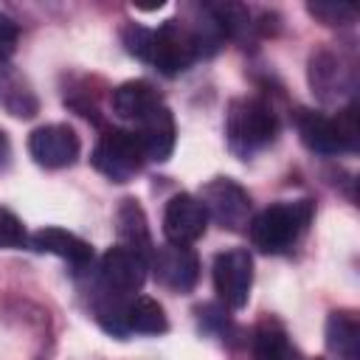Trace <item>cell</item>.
<instances>
[{"label":"cell","instance_id":"obj_1","mask_svg":"<svg viewBox=\"0 0 360 360\" xmlns=\"http://www.w3.org/2000/svg\"><path fill=\"white\" fill-rule=\"evenodd\" d=\"M312 214H315L312 200L267 205L264 211H259L248 222L253 248L262 250V253H284V250H290L301 239V233L309 228Z\"/></svg>","mask_w":360,"mask_h":360},{"label":"cell","instance_id":"obj_2","mask_svg":"<svg viewBox=\"0 0 360 360\" xmlns=\"http://www.w3.org/2000/svg\"><path fill=\"white\" fill-rule=\"evenodd\" d=\"M225 135L233 155L248 160L259 149L270 146L278 135L276 110L264 98H236L225 112Z\"/></svg>","mask_w":360,"mask_h":360},{"label":"cell","instance_id":"obj_3","mask_svg":"<svg viewBox=\"0 0 360 360\" xmlns=\"http://www.w3.org/2000/svg\"><path fill=\"white\" fill-rule=\"evenodd\" d=\"M295 129L307 149L318 155H338V152H354L360 146V124H357V107L349 104L335 118L323 115L318 110H298L295 112Z\"/></svg>","mask_w":360,"mask_h":360},{"label":"cell","instance_id":"obj_4","mask_svg":"<svg viewBox=\"0 0 360 360\" xmlns=\"http://www.w3.org/2000/svg\"><path fill=\"white\" fill-rule=\"evenodd\" d=\"M90 163L96 166V172H101L107 180L112 183H127L132 180L146 158H143V149H141V141L132 129H121V127H110L101 132L98 143L93 146V155H90Z\"/></svg>","mask_w":360,"mask_h":360},{"label":"cell","instance_id":"obj_5","mask_svg":"<svg viewBox=\"0 0 360 360\" xmlns=\"http://www.w3.org/2000/svg\"><path fill=\"white\" fill-rule=\"evenodd\" d=\"M200 59L197 42L183 20H166L158 31H152L149 62L163 76H180Z\"/></svg>","mask_w":360,"mask_h":360},{"label":"cell","instance_id":"obj_6","mask_svg":"<svg viewBox=\"0 0 360 360\" xmlns=\"http://www.w3.org/2000/svg\"><path fill=\"white\" fill-rule=\"evenodd\" d=\"M197 200L202 202L208 219H214L219 228L242 231L250 222V194L231 177L208 180Z\"/></svg>","mask_w":360,"mask_h":360},{"label":"cell","instance_id":"obj_7","mask_svg":"<svg viewBox=\"0 0 360 360\" xmlns=\"http://www.w3.org/2000/svg\"><path fill=\"white\" fill-rule=\"evenodd\" d=\"M253 287V256L248 248H228L214 259V290L228 309H242Z\"/></svg>","mask_w":360,"mask_h":360},{"label":"cell","instance_id":"obj_8","mask_svg":"<svg viewBox=\"0 0 360 360\" xmlns=\"http://www.w3.org/2000/svg\"><path fill=\"white\" fill-rule=\"evenodd\" d=\"M146 270H149V259L141 256L138 250L127 248V245H112L104 256H101V287L115 292V295H135L143 281H146Z\"/></svg>","mask_w":360,"mask_h":360},{"label":"cell","instance_id":"obj_9","mask_svg":"<svg viewBox=\"0 0 360 360\" xmlns=\"http://www.w3.org/2000/svg\"><path fill=\"white\" fill-rule=\"evenodd\" d=\"M149 270L155 278L174 290V292H191L200 278V259L188 245H163L155 248L149 256Z\"/></svg>","mask_w":360,"mask_h":360},{"label":"cell","instance_id":"obj_10","mask_svg":"<svg viewBox=\"0 0 360 360\" xmlns=\"http://www.w3.org/2000/svg\"><path fill=\"white\" fill-rule=\"evenodd\" d=\"M208 228V214L194 194H174L163 208V236L169 245H194Z\"/></svg>","mask_w":360,"mask_h":360},{"label":"cell","instance_id":"obj_11","mask_svg":"<svg viewBox=\"0 0 360 360\" xmlns=\"http://www.w3.org/2000/svg\"><path fill=\"white\" fill-rule=\"evenodd\" d=\"M31 158L45 169H65L79 158V135L68 124H45L28 135Z\"/></svg>","mask_w":360,"mask_h":360},{"label":"cell","instance_id":"obj_12","mask_svg":"<svg viewBox=\"0 0 360 360\" xmlns=\"http://www.w3.org/2000/svg\"><path fill=\"white\" fill-rule=\"evenodd\" d=\"M132 132L138 135L146 160L163 163V160L172 158L174 141H177V127H174V115H172V110L166 104L158 107L155 112H149L143 121H138Z\"/></svg>","mask_w":360,"mask_h":360},{"label":"cell","instance_id":"obj_13","mask_svg":"<svg viewBox=\"0 0 360 360\" xmlns=\"http://www.w3.org/2000/svg\"><path fill=\"white\" fill-rule=\"evenodd\" d=\"M110 104H112V112L124 121H143L149 112H155L158 107H163V98L160 93L155 90L152 82L146 79H129L124 84H118L110 96Z\"/></svg>","mask_w":360,"mask_h":360},{"label":"cell","instance_id":"obj_14","mask_svg":"<svg viewBox=\"0 0 360 360\" xmlns=\"http://www.w3.org/2000/svg\"><path fill=\"white\" fill-rule=\"evenodd\" d=\"M309 84L323 101L338 98V93L352 87V68L335 51H318L309 56Z\"/></svg>","mask_w":360,"mask_h":360},{"label":"cell","instance_id":"obj_15","mask_svg":"<svg viewBox=\"0 0 360 360\" xmlns=\"http://www.w3.org/2000/svg\"><path fill=\"white\" fill-rule=\"evenodd\" d=\"M31 248L39 253H53L65 262H70L73 267H87L93 262V248L90 242H84L82 236L65 231V228H39L31 236Z\"/></svg>","mask_w":360,"mask_h":360},{"label":"cell","instance_id":"obj_16","mask_svg":"<svg viewBox=\"0 0 360 360\" xmlns=\"http://www.w3.org/2000/svg\"><path fill=\"white\" fill-rule=\"evenodd\" d=\"M326 349L338 360H360V318L349 309H335L326 318Z\"/></svg>","mask_w":360,"mask_h":360},{"label":"cell","instance_id":"obj_17","mask_svg":"<svg viewBox=\"0 0 360 360\" xmlns=\"http://www.w3.org/2000/svg\"><path fill=\"white\" fill-rule=\"evenodd\" d=\"M115 228H118V245H127V248H132V250H138L141 256H152V250H155V245H152V236H149V225H146V214H143V208L138 205V200H132V197H127V200H121V205H118V214H115Z\"/></svg>","mask_w":360,"mask_h":360},{"label":"cell","instance_id":"obj_18","mask_svg":"<svg viewBox=\"0 0 360 360\" xmlns=\"http://www.w3.org/2000/svg\"><path fill=\"white\" fill-rule=\"evenodd\" d=\"M250 352L253 360H301L298 349L292 346V340L287 338L284 326L264 321L256 326L253 338H250Z\"/></svg>","mask_w":360,"mask_h":360},{"label":"cell","instance_id":"obj_19","mask_svg":"<svg viewBox=\"0 0 360 360\" xmlns=\"http://www.w3.org/2000/svg\"><path fill=\"white\" fill-rule=\"evenodd\" d=\"M0 104L17 118H31L39 110V101L28 87V82L6 65L0 68Z\"/></svg>","mask_w":360,"mask_h":360},{"label":"cell","instance_id":"obj_20","mask_svg":"<svg viewBox=\"0 0 360 360\" xmlns=\"http://www.w3.org/2000/svg\"><path fill=\"white\" fill-rule=\"evenodd\" d=\"M169 329V318L163 307L149 295H132L127 304V332L138 335H163Z\"/></svg>","mask_w":360,"mask_h":360},{"label":"cell","instance_id":"obj_21","mask_svg":"<svg viewBox=\"0 0 360 360\" xmlns=\"http://www.w3.org/2000/svg\"><path fill=\"white\" fill-rule=\"evenodd\" d=\"M307 11L323 25H349L357 20V8L346 3H307Z\"/></svg>","mask_w":360,"mask_h":360},{"label":"cell","instance_id":"obj_22","mask_svg":"<svg viewBox=\"0 0 360 360\" xmlns=\"http://www.w3.org/2000/svg\"><path fill=\"white\" fill-rule=\"evenodd\" d=\"M121 42L127 48V53L149 62V51H152V28H143L138 22H127L121 31Z\"/></svg>","mask_w":360,"mask_h":360},{"label":"cell","instance_id":"obj_23","mask_svg":"<svg viewBox=\"0 0 360 360\" xmlns=\"http://www.w3.org/2000/svg\"><path fill=\"white\" fill-rule=\"evenodd\" d=\"M22 242H25L22 222L8 208H0V248H20Z\"/></svg>","mask_w":360,"mask_h":360},{"label":"cell","instance_id":"obj_24","mask_svg":"<svg viewBox=\"0 0 360 360\" xmlns=\"http://www.w3.org/2000/svg\"><path fill=\"white\" fill-rule=\"evenodd\" d=\"M17 39H20V28L11 17L0 14V68L11 59L14 48H17Z\"/></svg>","mask_w":360,"mask_h":360},{"label":"cell","instance_id":"obj_25","mask_svg":"<svg viewBox=\"0 0 360 360\" xmlns=\"http://www.w3.org/2000/svg\"><path fill=\"white\" fill-rule=\"evenodd\" d=\"M0 149H6V138H3V132H0Z\"/></svg>","mask_w":360,"mask_h":360},{"label":"cell","instance_id":"obj_26","mask_svg":"<svg viewBox=\"0 0 360 360\" xmlns=\"http://www.w3.org/2000/svg\"><path fill=\"white\" fill-rule=\"evenodd\" d=\"M318 360H326V357H318Z\"/></svg>","mask_w":360,"mask_h":360}]
</instances>
